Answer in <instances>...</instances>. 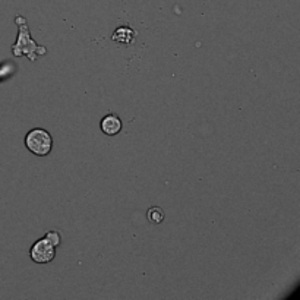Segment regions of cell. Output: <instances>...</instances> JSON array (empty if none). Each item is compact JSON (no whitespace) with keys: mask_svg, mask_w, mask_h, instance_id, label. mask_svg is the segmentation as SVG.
Returning a JSON list of instances; mask_svg holds the SVG:
<instances>
[{"mask_svg":"<svg viewBox=\"0 0 300 300\" xmlns=\"http://www.w3.org/2000/svg\"><path fill=\"white\" fill-rule=\"evenodd\" d=\"M17 24L19 27V34H18V41L17 44L12 47V51L15 56H22V54H27L30 60H35L37 54H46V49L44 47H40L35 44L31 35H30V28H28V24L27 21L22 17H17Z\"/></svg>","mask_w":300,"mask_h":300,"instance_id":"6da1fadb","label":"cell"},{"mask_svg":"<svg viewBox=\"0 0 300 300\" xmlns=\"http://www.w3.org/2000/svg\"><path fill=\"white\" fill-rule=\"evenodd\" d=\"M25 145L33 154L44 157V155L50 154L51 147H53V138L47 131L37 128V129H33L31 132H28L27 138H25Z\"/></svg>","mask_w":300,"mask_h":300,"instance_id":"7a4b0ae2","label":"cell"},{"mask_svg":"<svg viewBox=\"0 0 300 300\" xmlns=\"http://www.w3.org/2000/svg\"><path fill=\"white\" fill-rule=\"evenodd\" d=\"M54 245L51 243L50 240L47 237L44 239H40L38 242H35L33 248H31V252H30V256L33 259L34 262L37 264H47L54 259Z\"/></svg>","mask_w":300,"mask_h":300,"instance_id":"3957f363","label":"cell"},{"mask_svg":"<svg viewBox=\"0 0 300 300\" xmlns=\"http://www.w3.org/2000/svg\"><path fill=\"white\" fill-rule=\"evenodd\" d=\"M101 131L109 136L117 135L122 131V120L116 115H107L101 120Z\"/></svg>","mask_w":300,"mask_h":300,"instance_id":"277c9868","label":"cell"},{"mask_svg":"<svg viewBox=\"0 0 300 300\" xmlns=\"http://www.w3.org/2000/svg\"><path fill=\"white\" fill-rule=\"evenodd\" d=\"M134 31L131 28H128V27H120V28H117L116 33L113 34V40L115 41H117V43H126V44H129L134 40Z\"/></svg>","mask_w":300,"mask_h":300,"instance_id":"5b68a950","label":"cell"},{"mask_svg":"<svg viewBox=\"0 0 300 300\" xmlns=\"http://www.w3.org/2000/svg\"><path fill=\"white\" fill-rule=\"evenodd\" d=\"M147 217L152 224H160L164 220V211L160 207H151L148 213H147Z\"/></svg>","mask_w":300,"mask_h":300,"instance_id":"8992f818","label":"cell"},{"mask_svg":"<svg viewBox=\"0 0 300 300\" xmlns=\"http://www.w3.org/2000/svg\"><path fill=\"white\" fill-rule=\"evenodd\" d=\"M49 240H50L51 243L54 245V246H57L59 243H60V236H59V233L57 232H50V233L46 236Z\"/></svg>","mask_w":300,"mask_h":300,"instance_id":"52a82bcc","label":"cell"}]
</instances>
